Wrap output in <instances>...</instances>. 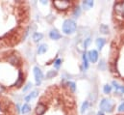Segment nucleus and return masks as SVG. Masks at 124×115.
Segmentation results:
<instances>
[{
	"label": "nucleus",
	"instance_id": "f257e3e1",
	"mask_svg": "<svg viewBox=\"0 0 124 115\" xmlns=\"http://www.w3.org/2000/svg\"><path fill=\"white\" fill-rule=\"evenodd\" d=\"M76 23L72 19H66L62 24V32L64 34H73L76 31Z\"/></svg>",
	"mask_w": 124,
	"mask_h": 115
},
{
	"label": "nucleus",
	"instance_id": "f03ea898",
	"mask_svg": "<svg viewBox=\"0 0 124 115\" xmlns=\"http://www.w3.org/2000/svg\"><path fill=\"white\" fill-rule=\"evenodd\" d=\"M100 108L103 110V111H107V112H111L114 108V105L109 101V100H102L101 103H100Z\"/></svg>",
	"mask_w": 124,
	"mask_h": 115
},
{
	"label": "nucleus",
	"instance_id": "7ed1b4c3",
	"mask_svg": "<svg viewBox=\"0 0 124 115\" xmlns=\"http://www.w3.org/2000/svg\"><path fill=\"white\" fill-rule=\"evenodd\" d=\"M34 76H35V79H36V84L39 86L41 83V80L43 78L42 72L39 67H35L34 68Z\"/></svg>",
	"mask_w": 124,
	"mask_h": 115
},
{
	"label": "nucleus",
	"instance_id": "20e7f679",
	"mask_svg": "<svg viewBox=\"0 0 124 115\" xmlns=\"http://www.w3.org/2000/svg\"><path fill=\"white\" fill-rule=\"evenodd\" d=\"M53 5H54L57 9H59V10H65V9H67V8L70 6V2L65 1V0H63V1L57 0V1H54V2H53Z\"/></svg>",
	"mask_w": 124,
	"mask_h": 115
},
{
	"label": "nucleus",
	"instance_id": "39448f33",
	"mask_svg": "<svg viewBox=\"0 0 124 115\" xmlns=\"http://www.w3.org/2000/svg\"><path fill=\"white\" fill-rule=\"evenodd\" d=\"M124 3L123 2H117L115 4V13L117 16V18H121L124 14V9H123Z\"/></svg>",
	"mask_w": 124,
	"mask_h": 115
},
{
	"label": "nucleus",
	"instance_id": "423d86ee",
	"mask_svg": "<svg viewBox=\"0 0 124 115\" xmlns=\"http://www.w3.org/2000/svg\"><path fill=\"white\" fill-rule=\"evenodd\" d=\"M45 109H46V106L44 104L42 103H39L36 106V114L37 115H42L45 112Z\"/></svg>",
	"mask_w": 124,
	"mask_h": 115
},
{
	"label": "nucleus",
	"instance_id": "0eeeda50",
	"mask_svg": "<svg viewBox=\"0 0 124 115\" xmlns=\"http://www.w3.org/2000/svg\"><path fill=\"white\" fill-rule=\"evenodd\" d=\"M88 57H89L91 62L95 63V62L98 60V52H97L96 50L93 49V50H91V51L88 52Z\"/></svg>",
	"mask_w": 124,
	"mask_h": 115
},
{
	"label": "nucleus",
	"instance_id": "6e6552de",
	"mask_svg": "<svg viewBox=\"0 0 124 115\" xmlns=\"http://www.w3.org/2000/svg\"><path fill=\"white\" fill-rule=\"evenodd\" d=\"M49 37H50L52 40H59V39H61L62 36H61V34H60L56 29H53V30L50 31Z\"/></svg>",
	"mask_w": 124,
	"mask_h": 115
},
{
	"label": "nucleus",
	"instance_id": "1a4fd4ad",
	"mask_svg": "<svg viewBox=\"0 0 124 115\" xmlns=\"http://www.w3.org/2000/svg\"><path fill=\"white\" fill-rule=\"evenodd\" d=\"M37 96H38V91H33V92H31L30 94H28V95L24 98V100H25V102H30L32 99L36 98Z\"/></svg>",
	"mask_w": 124,
	"mask_h": 115
},
{
	"label": "nucleus",
	"instance_id": "9d476101",
	"mask_svg": "<svg viewBox=\"0 0 124 115\" xmlns=\"http://www.w3.org/2000/svg\"><path fill=\"white\" fill-rule=\"evenodd\" d=\"M42 38H43V35L41 33H35L33 35V40L35 43H39V41L42 40Z\"/></svg>",
	"mask_w": 124,
	"mask_h": 115
},
{
	"label": "nucleus",
	"instance_id": "9b49d317",
	"mask_svg": "<svg viewBox=\"0 0 124 115\" xmlns=\"http://www.w3.org/2000/svg\"><path fill=\"white\" fill-rule=\"evenodd\" d=\"M113 85L115 87V89L116 90V92H119V93H124V86H121V85H119L117 82H116V81H113Z\"/></svg>",
	"mask_w": 124,
	"mask_h": 115
},
{
	"label": "nucleus",
	"instance_id": "f8f14e48",
	"mask_svg": "<svg viewBox=\"0 0 124 115\" xmlns=\"http://www.w3.org/2000/svg\"><path fill=\"white\" fill-rule=\"evenodd\" d=\"M46 50H47V46H46L45 44H43V45H40V46L39 47V48H38V53H39V54H43V53L46 52Z\"/></svg>",
	"mask_w": 124,
	"mask_h": 115
},
{
	"label": "nucleus",
	"instance_id": "ddd939ff",
	"mask_svg": "<svg viewBox=\"0 0 124 115\" xmlns=\"http://www.w3.org/2000/svg\"><path fill=\"white\" fill-rule=\"evenodd\" d=\"M105 39H102V38H98L97 40H96V45H97V47H98V48L99 49H101L103 47H104V45H105Z\"/></svg>",
	"mask_w": 124,
	"mask_h": 115
},
{
	"label": "nucleus",
	"instance_id": "4468645a",
	"mask_svg": "<svg viewBox=\"0 0 124 115\" xmlns=\"http://www.w3.org/2000/svg\"><path fill=\"white\" fill-rule=\"evenodd\" d=\"M93 6V1L92 0H86V1H83V7L85 9H90Z\"/></svg>",
	"mask_w": 124,
	"mask_h": 115
},
{
	"label": "nucleus",
	"instance_id": "2eb2a0df",
	"mask_svg": "<svg viewBox=\"0 0 124 115\" xmlns=\"http://www.w3.org/2000/svg\"><path fill=\"white\" fill-rule=\"evenodd\" d=\"M30 110H31V106H30L28 104H24L23 106H22V108H21V112H22L23 114H26V113H28Z\"/></svg>",
	"mask_w": 124,
	"mask_h": 115
},
{
	"label": "nucleus",
	"instance_id": "dca6fc26",
	"mask_svg": "<svg viewBox=\"0 0 124 115\" xmlns=\"http://www.w3.org/2000/svg\"><path fill=\"white\" fill-rule=\"evenodd\" d=\"M57 76V72L56 71H49L47 74H46V78L50 79V78H53L54 77Z\"/></svg>",
	"mask_w": 124,
	"mask_h": 115
},
{
	"label": "nucleus",
	"instance_id": "f3484780",
	"mask_svg": "<svg viewBox=\"0 0 124 115\" xmlns=\"http://www.w3.org/2000/svg\"><path fill=\"white\" fill-rule=\"evenodd\" d=\"M99 29H100V32L103 33V34H108L109 33V27L107 25H105V24L100 25V28Z\"/></svg>",
	"mask_w": 124,
	"mask_h": 115
},
{
	"label": "nucleus",
	"instance_id": "a211bd4d",
	"mask_svg": "<svg viewBox=\"0 0 124 115\" xmlns=\"http://www.w3.org/2000/svg\"><path fill=\"white\" fill-rule=\"evenodd\" d=\"M83 64H84L85 69H88L89 63H88V55H87L86 53H84V55H83Z\"/></svg>",
	"mask_w": 124,
	"mask_h": 115
},
{
	"label": "nucleus",
	"instance_id": "6ab92c4d",
	"mask_svg": "<svg viewBox=\"0 0 124 115\" xmlns=\"http://www.w3.org/2000/svg\"><path fill=\"white\" fill-rule=\"evenodd\" d=\"M89 108V102H85L83 105H82V108H81V112L84 113L87 109Z\"/></svg>",
	"mask_w": 124,
	"mask_h": 115
},
{
	"label": "nucleus",
	"instance_id": "aec40b11",
	"mask_svg": "<svg viewBox=\"0 0 124 115\" xmlns=\"http://www.w3.org/2000/svg\"><path fill=\"white\" fill-rule=\"evenodd\" d=\"M111 91H112V86H110L109 84H106L104 86V93L105 94H110Z\"/></svg>",
	"mask_w": 124,
	"mask_h": 115
},
{
	"label": "nucleus",
	"instance_id": "412c9836",
	"mask_svg": "<svg viewBox=\"0 0 124 115\" xmlns=\"http://www.w3.org/2000/svg\"><path fill=\"white\" fill-rule=\"evenodd\" d=\"M73 14H74V16H75V17H79V16H80V14H81V9H80V7H76V8L74 9Z\"/></svg>",
	"mask_w": 124,
	"mask_h": 115
},
{
	"label": "nucleus",
	"instance_id": "4be33fe9",
	"mask_svg": "<svg viewBox=\"0 0 124 115\" xmlns=\"http://www.w3.org/2000/svg\"><path fill=\"white\" fill-rule=\"evenodd\" d=\"M61 62H62V60H61V59H58V60H56V61H55L54 66H55V68H56V69H59V67H60V65H61Z\"/></svg>",
	"mask_w": 124,
	"mask_h": 115
},
{
	"label": "nucleus",
	"instance_id": "5701e85b",
	"mask_svg": "<svg viewBox=\"0 0 124 115\" xmlns=\"http://www.w3.org/2000/svg\"><path fill=\"white\" fill-rule=\"evenodd\" d=\"M67 85L70 87L73 91L75 90V83H73V82H71V81H68V82H67Z\"/></svg>",
	"mask_w": 124,
	"mask_h": 115
},
{
	"label": "nucleus",
	"instance_id": "b1692460",
	"mask_svg": "<svg viewBox=\"0 0 124 115\" xmlns=\"http://www.w3.org/2000/svg\"><path fill=\"white\" fill-rule=\"evenodd\" d=\"M90 43H91V39H87V40H85V43H84V47H85V48H88V46L90 45Z\"/></svg>",
	"mask_w": 124,
	"mask_h": 115
},
{
	"label": "nucleus",
	"instance_id": "393cba45",
	"mask_svg": "<svg viewBox=\"0 0 124 115\" xmlns=\"http://www.w3.org/2000/svg\"><path fill=\"white\" fill-rule=\"evenodd\" d=\"M118 111H120V112L124 111V103H122V104L119 105V107H118Z\"/></svg>",
	"mask_w": 124,
	"mask_h": 115
},
{
	"label": "nucleus",
	"instance_id": "a878e982",
	"mask_svg": "<svg viewBox=\"0 0 124 115\" xmlns=\"http://www.w3.org/2000/svg\"><path fill=\"white\" fill-rule=\"evenodd\" d=\"M104 65H105V63H104L103 61H101V62H100V64H99V69L104 70Z\"/></svg>",
	"mask_w": 124,
	"mask_h": 115
},
{
	"label": "nucleus",
	"instance_id": "bb28decb",
	"mask_svg": "<svg viewBox=\"0 0 124 115\" xmlns=\"http://www.w3.org/2000/svg\"><path fill=\"white\" fill-rule=\"evenodd\" d=\"M30 87H32V84H31V83H29L28 85H26V87H25V88H23V91H24V92H25V91H27V90H28V89H29Z\"/></svg>",
	"mask_w": 124,
	"mask_h": 115
},
{
	"label": "nucleus",
	"instance_id": "cd10ccee",
	"mask_svg": "<svg viewBox=\"0 0 124 115\" xmlns=\"http://www.w3.org/2000/svg\"><path fill=\"white\" fill-rule=\"evenodd\" d=\"M4 91H5V88H4V87L0 84V93H3Z\"/></svg>",
	"mask_w": 124,
	"mask_h": 115
},
{
	"label": "nucleus",
	"instance_id": "c85d7f7f",
	"mask_svg": "<svg viewBox=\"0 0 124 115\" xmlns=\"http://www.w3.org/2000/svg\"><path fill=\"white\" fill-rule=\"evenodd\" d=\"M97 115H104V113H103L102 111H99V112L97 113Z\"/></svg>",
	"mask_w": 124,
	"mask_h": 115
}]
</instances>
